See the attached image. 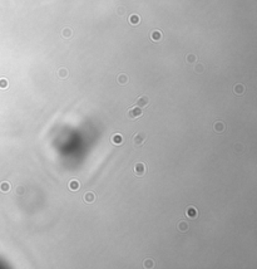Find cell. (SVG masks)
<instances>
[{
    "instance_id": "1",
    "label": "cell",
    "mask_w": 257,
    "mask_h": 269,
    "mask_svg": "<svg viewBox=\"0 0 257 269\" xmlns=\"http://www.w3.org/2000/svg\"><path fill=\"white\" fill-rule=\"evenodd\" d=\"M143 115V112H142V108H139V107H137V106H134V107H132V108H129L127 111V117L129 120H137V118H139Z\"/></svg>"
},
{
    "instance_id": "2",
    "label": "cell",
    "mask_w": 257,
    "mask_h": 269,
    "mask_svg": "<svg viewBox=\"0 0 257 269\" xmlns=\"http://www.w3.org/2000/svg\"><path fill=\"white\" fill-rule=\"evenodd\" d=\"M144 141H146V135H144V133H142V132L134 133L133 138H132V142H133V145H134L135 147L142 146L143 143H144Z\"/></svg>"
},
{
    "instance_id": "3",
    "label": "cell",
    "mask_w": 257,
    "mask_h": 269,
    "mask_svg": "<svg viewBox=\"0 0 257 269\" xmlns=\"http://www.w3.org/2000/svg\"><path fill=\"white\" fill-rule=\"evenodd\" d=\"M146 172H147L146 164H143V162H138V164L134 165V174H135V176L141 177V176L144 175Z\"/></svg>"
},
{
    "instance_id": "4",
    "label": "cell",
    "mask_w": 257,
    "mask_h": 269,
    "mask_svg": "<svg viewBox=\"0 0 257 269\" xmlns=\"http://www.w3.org/2000/svg\"><path fill=\"white\" fill-rule=\"evenodd\" d=\"M148 104H149V97H147V96H141V97L137 98V101H135V106L139 108H144Z\"/></svg>"
},
{
    "instance_id": "5",
    "label": "cell",
    "mask_w": 257,
    "mask_h": 269,
    "mask_svg": "<svg viewBox=\"0 0 257 269\" xmlns=\"http://www.w3.org/2000/svg\"><path fill=\"white\" fill-rule=\"evenodd\" d=\"M117 83L120 86H127L129 83V77L126 73H119L117 75Z\"/></svg>"
},
{
    "instance_id": "6",
    "label": "cell",
    "mask_w": 257,
    "mask_h": 269,
    "mask_svg": "<svg viewBox=\"0 0 257 269\" xmlns=\"http://www.w3.org/2000/svg\"><path fill=\"white\" fill-rule=\"evenodd\" d=\"M111 141H112L113 145L120 146L123 143V136L120 135V133H113L112 137H111Z\"/></svg>"
},
{
    "instance_id": "7",
    "label": "cell",
    "mask_w": 257,
    "mask_h": 269,
    "mask_svg": "<svg viewBox=\"0 0 257 269\" xmlns=\"http://www.w3.org/2000/svg\"><path fill=\"white\" fill-rule=\"evenodd\" d=\"M83 199H84V201H85L87 204H93V203L97 200V196H96V194H94V192L88 191V192H85V194H84Z\"/></svg>"
},
{
    "instance_id": "8",
    "label": "cell",
    "mask_w": 257,
    "mask_h": 269,
    "mask_svg": "<svg viewBox=\"0 0 257 269\" xmlns=\"http://www.w3.org/2000/svg\"><path fill=\"white\" fill-rule=\"evenodd\" d=\"M186 215L188 218H191V219H196L198 216V211H197V209H196L194 206H188L186 209Z\"/></svg>"
},
{
    "instance_id": "9",
    "label": "cell",
    "mask_w": 257,
    "mask_h": 269,
    "mask_svg": "<svg viewBox=\"0 0 257 269\" xmlns=\"http://www.w3.org/2000/svg\"><path fill=\"white\" fill-rule=\"evenodd\" d=\"M188 229H190V225H188V223L184 221V220H181L178 224H177V230H178L179 233H186Z\"/></svg>"
},
{
    "instance_id": "10",
    "label": "cell",
    "mask_w": 257,
    "mask_h": 269,
    "mask_svg": "<svg viewBox=\"0 0 257 269\" xmlns=\"http://www.w3.org/2000/svg\"><path fill=\"white\" fill-rule=\"evenodd\" d=\"M245 86L242 84V83H237V84L233 87V92H235L237 96H242V94L245 93Z\"/></svg>"
},
{
    "instance_id": "11",
    "label": "cell",
    "mask_w": 257,
    "mask_h": 269,
    "mask_svg": "<svg viewBox=\"0 0 257 269\" xmlns=\"http://www.w3.org/2000/svg\"><path fill=\"white\" fill-rule=\"evenodd\" d=\"M213 128H214V131L217 132V133H222V132L225 131V123L222 122V121H217L216 123L213 124Z\"/></svg>"
},
{
    "instance_id": "12",
    "label": "cell",
    "mask_w": 257,
    "mask_h": 269,
    "mask_svg": "<svg viewBox=\"0 0 257 269\" xmlns=\"http://www.w3.org/2000/svg\"><path fill=\"white\" fill-rule=\"evenodd\" d=\"M68 186H69V190H71V191H78L79 189H80V184H79L78 180H70Z\"/></svg>"
},
{
    "instance_id": "13",
    "label": "cell",
    "mask_w": 257,
    "mask_h": 269,
    "mask_svg": "<svg viewBox=\"0 0 257 269\" xmlns=\"http://www.w3.org/2000/svg\"><path fill=\"white\" fill-rule=\"evenodd\" d=\"M10 189H11V186L8 181H3V183L0 184V191L1 192H9Z\"/></svg>"
},
{
    "instance_id": "14",
    "label": "cell",
    "mask_w": 257,
    "mask_h": 269,
    "mask_svg": "<svg viewBox=\"0 0 257 269\" xmlns=\"http://www.w3.org/2000/svg\"><path fill=\"white\" fill-rule=\"evenodd\" d=\"M150 39L154 40V41L161 40L162 39V33L159 32V30H154V32H152V34H150Z\"/></svg>"
},
{
    "instance_id": "15",
    "label": "cell",
    "mask_w": 257,
    "mask_h": 269,
    "mask_svg": "<svg viewBox=\"0 0 257 269\" xmlns=\"http://www.w3.org/2000/svg\"><path fill=\"white\" fill-rule=\"evenodd\" d=\"M139 21H141V18H139L137 14H132L129 17V23L132 25H137Z\"/></svg>"
},
{
    "instance_id": "16",
    "label": "cell",
    "mask_w": 257,
    "mask_h": 269,
    "mask_svg": "<svg viewBox=\"0 0 257 269\" xmlns=\"http://www.w3.org/2000/svg\"><path fill=\"white\" fill-rule=\"evenodd\" d=\"M68 74H69V72H68L65 68H59V69H58V77L59 78L64 79V78L68 77Z\"/></svg>"
},
{
    "instance_id": "17",
    "label": "cell",
    "mask_w": 257,
    "mask_h": 269,
    "mask_svg": "<svg viewBox=\"0 0 257 269\" xmlns=\"http://www.w3.org/2000/svg\"><path fill=\"white\" fill-rule=\"evenodd\" d=\"M8 86H9V83H8V79H5V78H0V88H1V89H5V88H8Z\"/></svg>"
},
{
    "instance_id": "18",
    "label": "cell",
    "mask_w": 257,
    "mask_h": 269,
    "mask_svg": "<svg viewBox=\"0 0 257 269\" xmlns=\"http://www.w3.org/2000/svg\"><path fill=\"white\" fill-rule=\"evenodd\" d=\"M143 266H144V268H153L154 267V262L152 259H147V260H144Z\"/></svg>"
},
{
    "instance_id": "19",
    "label": "cell",
    "mask_w": 257,
    "mask_h": 269,
    "mask_svg": "<svg viewBox=\"0 0 257 269\" xmlns=\"http://www.w3.org/2000/svg\"><path fill=\"white\" fill-rule=\"evenodd\" d=\"M187 62L188 63H196V62H197V58H196V57L193 55V54H190V55H187Z\"/></svg>"
},
{
    "instance_id": "20",
    "label": "cell",
    "mask_w": 257,
    "mask_h": 269,
    "mask_svg": "<svg viewBox=\"0 0 257 269\" xmlns=\"http://www.w3.org/2000/svg\"><path fill=\"white\" fill-rule=\"evenodd\" d=\"M194 71L197 72V73H202V72L205 71V67H203L202 64H199V63H197V66H196V68H194Z\"/></svg>"
},
{
    "instance_id": "21",
    "label": "cell",
    "mask_w": 257,
    "mask_h": 269,
    "mask_svg": "<svg viewBox=\"0 0 257 269\" xmlns=\"http://www.w3.org/2000/svg\"><path fill=\"white\" fill-rule=\"evenodd\" d=\"M16 194L18 195H23L24 194V191H25V189H24V186H16Z\"/></svg>"
},
{
    "instance_id": "22",
    "label": "cell",
    "mask_w": 257,
    "mask_h": 269,
    "mask_svg": "<svg viewBox=\"0 0 257 269\" xmlns=\"http://www.w3.org/2000/svg\"><path fill=\"white\" fill-rule=\"evenodd\" d=\"M70 35H71V30H70V29H64V30H63V37L69 38Z\"/></svg>"
}]
</instances>
